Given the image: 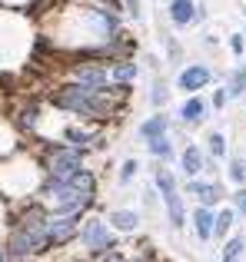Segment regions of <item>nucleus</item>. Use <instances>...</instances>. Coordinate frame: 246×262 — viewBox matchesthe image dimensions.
<instances>
[{
  "mask_svg": "<svg viewBox=\"0 0 246 262\" xmlns=\"http://www.w3.org/2000/svg\"><path fill=\"white\" fill-rule=\"evenodd\" d=\"M113 77H117V80H133L136 77V67L133 63H117V67H113Z\"/></svg>",
  "mask_w": 246,
  "mask_h": 262,
  "instance_id": "a211bd4d",
  "label": "nucleus"
},
{
  "mask_svg": "<svg viewBox=\"0 0 246 262\" xmlns=\"http://www.w3.org/2000/svg\"><path fill=\"white\" fill-rule=\"evenodd\" d=\"M107 262H123V259L120 256H107Z\"/></svg>",
  "mask_w": 246,
  "mask_h": 262,
  "instance_id": "b1692460",
  "label": "nucleus"
},
{
  "mask_svg": "<svg viewBox=\"0 0 246 262\" xmlns=\"http://www.w3.org/2000/svg\"><path fill=\"white\" fill-rule=\"evenodd\" d=\"M170 17H173V24H190V20L196 17L193 0H173V4H170Z\"/></svg>",
  "mask_w": 246,
  "mask_h": 262,
  "instance_id": "0eeeda50",
  "label": "nucleus"
},
{
  "mask_svg": "<svg viewBox=\"0 0 246 262\" xmlns=\"http://www.w3.org/2000/svg\"><path fill=\"white\" fill-rule=\"evenodd\" d=\"M150 153H153V156H163V160H167L173 149H170V143L163 140V136H153V140H150Z\"/></svg>",
  "mask_w": 246,
  "mask_h": 262,
  "instance_id": "dca6fc26",
  "label": "nucleus"
},
{
  "mask_svg": "<svg viewBox=\"0 0 246 262\" xmlns=\"http://www.w3.org/2000/svg\"><path fill=\"white\" fill-rule=\"evenodd\" d=\"M223 149H227V146H223V136L213 133V136H210V153H213V156H223Z\"/></svg>",
  "mask_w": 246,
  "mask_h": 262,
  "instance_id": "412c9836",
  "label": "nucleus"
},
{
  "mask_svg": "<svg viewBox=\"0 0 246 262\" xmlns=\"http://www.w3.org/2000/svg\"><path fill=\"white\" fill-rule=\"evenodd\" d=\"M240 256H243V239H230L223 249V262H236Z\"/></svg>",
  "mask_w": 246,
  "mask_h": 262,
  "instance_id": "2eb2a0df",
  "label": "nucleus"
},
{
  "mask_svg": "<svg viewBox=\"0 0 246 262\" xmlns=\"http://www.w3.org/2000/svg\"><path fill=\"white\" fill-rule=\"evenodd\" d=\"M210 83V70L207 67H187V70L180 73V86L183 90H200Z\"/></svg>",
  "mask_w": 246,
  "mask_h": 262,
  "instance_id": "423d86ee",
  "label": "nucleus"
},
{
  "mask_svg": "<svg viewBox=\"0 0 246 262\" xmlns=\"http://www.w3.org/2000/svg\"><path fill=\"white\" fill-rule=\"evenodd\" d=\"M127 4H130V10H136V0H127Z\"/></svg>",
  "mask_w": 246,
  "mask_h": 262,
  "instance_id": "393cba45",
  "label": "nucleus"
},
{
  "mask_svg": "<svg viewBox=\"0 0 246 262\" xmlns=\"http://www.w3.org/2000/svg\"><path fill=\"white\" fill-rule=\"evenodd\" d=\"M53 103L70 110V113H84V116L104 113V96L97 93V86H67L53 96Z\"/></svg>",
  "mask_w": 246,
  "mask_h": 262,
  "instance_id": "f257e3e1",
  "label": "nucleus"
},
{
  "mask_svg": "<svg viewBox=\"0 0 246 262\" xmlns=\"http://www.w3.org/2000/svg\"><path fill=\"white\" fill-rule=\"evenodd\" d=\"M196 232H200V239H207L213 232V212L210 209H196Z\"/></svg>",
  "mask_w": 246,
  "mask_h": 262,
  "instance_id": "ddd939ff",
  "label": "nucleus"
},
{
  "mask_svg": "<svg viewBox=\"0 0 246 262\" xmlns=\"http://www.w3.org/2000/svg\"><path fill=\"white\" fill-rule=\"evenodd\" d=\"M50 173H53V179L70 183V179L80 173V156L73 153V149H57V153L50 156Z\"/></svg>",
  "mask_w": 246,
  "mask_h": 262,
  "instance_id": "f03ea898",
  "label": "nucleus"
},
{
  "mask_svg": "<svg viewBox=\"0 0 246 262\" xmlns=\"http://www.w3.org/2000/svg\"><path fill=\"white\" fill-rule=\"evenodd\" d=\"M243 90H246V73H243V70H236V73H233V80H230V93L240 96Z\"/></svg>",
  "mask_w": 246,
  "mask_h": 262,
  "instance_id": "6ab92c4d",
  "label": "nucleus"
},
{
  "mask_svg": "<svg viewBox=\"0 0 246 262\" xmlns=\"http://www.w3.org/2000/svg\"><path fill=\"white\" fill-rule=\"evenodd\" d=\"M0 262H4V252H0Z\"/></svg>",
  "mask_w": 246,
  "mask_h": 262,
  "instance_id": "a878e982",
  "label": "nucleus"
},
{
  "mask_svg": "<svg viewBox=\"0 0 246 262\" xmlns=\"http://www.w3.org/2000/svg\"><path fill=\"white\" fill-rule=\"evenodd\" d=\"M236 206H240V209L246 212V189H240V196H236Z\"/></svg>",
  "mask_w": 246,
  "mask_h": 262,
  "instance_id": "5701e85b",
  "label": "nucleus"
},
{
  "mask_svg": "<svg viewBox=\"0 0 246 262\" xmlns=\"http://www.w3.org/2000/svg\"><path fill=\"white\" fill-rule=\"evenodd\" d=\"M77 80L80 83H87V86H104L107 83V73L100 70V67H77Z\"/></svg>",
  "mask_w": 246,
  "mask_h": 262,
  "instance_id": "6e6552de",
  "label": "nucleus"
},
{
  "mask_svg": "<svg viewBox=\"0 0 246 262\" xmlns=\"http://www.w3.org/2000/svg\"><path fill=\"white\" fill-rule=\"evenodd\" d=\"M230 226H233V212H220V216H216V226H213V232H216V236H223V232H227L230 229Z\"/></svg>",
  "mask_w": 246,
  "mask_h": 262,
  "instance_id": "f3484780",
  "label": "nucleus"
},
{
  "mask_svg": "<svg viewBox=\"0 0 246 262\" xmlns=\"http://www.w3.org/2000/svg\"><path fill=\"white\" fill-rule=\"evenodd\" d=\"M73 232H77V223H73V219H57V223L47 226V243L60 246V243H67Z\"/></svg>",
  "mask_w": 246,
  "mask_h": 262,
  "instance_id": "39448f33",
  "label": "nucleus"
},
{
  "mask_svg": "<svg viewBox=\"0 0 246 262\" xmlns=\"http://www.w3.org/2000/svg\"><path fill=\"white\" fill-rule=\"evenodd\" d=\"M84 243L90 246L93 252H107L113 246V236L107 232V226L100 223V219H90V223L84 226Z\"/></svg>",
  "mask_w": 246,
  "mask_h": 262,
  "instance_id": "20e7f679",
  "label": "nucleus"
},
{
  "mask_svg": "<svg viewBox=\"0 0 246 262\" xmlns=\"http://www.w3.org/2000/svg\"><path fill=\"white\" fill-rule=\"evenodd\" d=\"M183 169H187L190 176H196L203 169V156H200V149H196V146H190L187 153H183Z\"/></svg>",
  "mask_w": 246,
  "mask_h": 262,
  "instance_id": "9d476101",
  "label": "nucleus"
},
{
  "mask_svg": "<svg viewBox=\"0 0 246 262\" xmlns=\"http://www.w3.org/2000/svg\"><path fill=\"white\" fill-rule=\"evenodd\" d=\"M230 176H233V183H243V179H246V163L236 160L233 166H230Z\"/></svg>",
  "mask_w": 246,
  "mask_h": 262,
  "instance_id": "aec40b11",
  "label": "nucleus"
},
{
  "mask_svg": "<svg viewBox=\"0 0 246 262\" xmlns=\"http://www.w3.org/2000/svg\"><path fill=\"white\" fill-rule=\"evenodd\" d=\"M203 113H207V106H203V100H196V96L183 103V120L196 123V120H203Z\"/></svg>",
  "mask_w": 246,
  "mask_h": 262,
  "instance_id": "9b49d317",
  "label": "nucleus"
},
{
  "mask_svg": "<svg viewBox=\"0 0 246 262\" xmlns=\"http://www.w3.org/2000/svg\"><path fill=\"white\" fill-rule=\"evenodd\" d=\"M133 173H136V163L130 160V163H123V173H120V179H123V183H127V179L133 176Z\"/></svg>",
  "mask_w": 246,
  "mask_h": 262,
  "instance_id": "4be33fe9",
  "label": "nucleus"
},
{
  "mask_svg": "<svg viewBox=\"0 0 246 262\" xmlns=\"http://www.w3.org/2000/svg\"><path fill=\"white\" fill-rule=\"evenodd\" d=\"M156 186H160L163 199H167V209H170V219H173V226H183V203H180V196H176L173 176H170L167 169H160V173H156Z\"/></svg>",
  "mask_w": 246,
  "mask_h": 262,
  "instance_id": "7ed1b4c3",
  "label": "nucleus"
},
{
  "mask_svg": "<svg viewBox=\"0 0 246 262\" xmlns=\"http://www.w3.org/2000/svg\"><path fill=\"white\" fill-rule=\"evenodd\" d=\"M167 133V116H153V120L143 123V136L147 140H153V136H163Z\"/></svg>",
  "mask_w": 246,
  "mask_h": 262,
  "instance_id": "f8f14e48",
  "label": "nucleus"
},
{
  "mask_svg": "<svg viewBox=\"0 0 246 262\" xmlns=\"http://www.w3.org/2000/svg\"><path fill=\"white\" fill-rule=\"evenodd\" d=\"M190 192H193L200 203H216V199H220L216 186H210V183H190Z\"/></svg>",
  "mask_w": 246,
  "mask_h": 262,
  "instance_id": "1a4fd4ad",
  "label": "nucleus"
},
{
  "mask_svg": "<svg viewBox=\"0 0 246 262\" xmlns=\"http://www.w3.org/2000/svg\"><path fill=\"white\" fill-rule=\"evenodd\" d=\"M110 223L117 226V229H136V223H140V219H136V212H113Z\"/></svg>",
  "mask_w": 246,
  "mask_h": 262,
  "instance_id": "4468645a",
  "label": "nucleus"
}]
</instances>
